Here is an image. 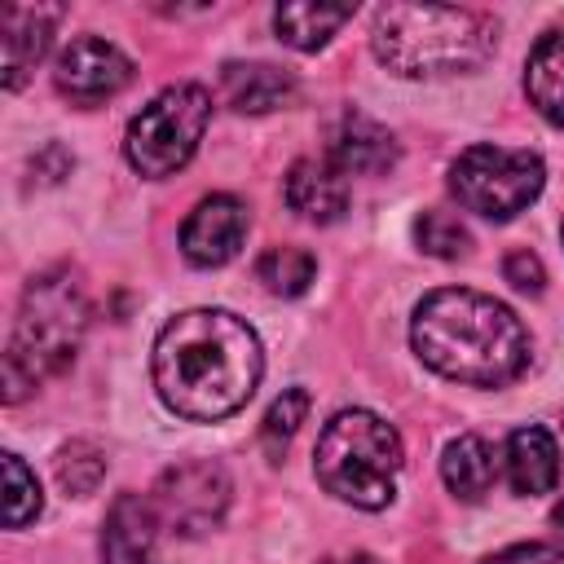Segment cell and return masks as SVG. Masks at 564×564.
Masks as SVG:
<instances>
[{
    "mask_svg": "<svg viewBox=\"0 0 564 564\" xmlns=\"http://www.w3.org/2000/svg\"><path fill=\"white\" fill-rule=\"evenodd\" d=\"M441 480L458 502H480L498 480V458L485 436H454L441 454Z\"/></svg>",
    "mask_w": 564,
    "mask_h": 564,
    "instance_id": "obj_17",
    "label": "cell"
},
{
    "mask_svg": "<svg viewBox=\"0 0 564 564\" xmlns=\"http://www.w3.org/2000/svg\"><path fill=\"white\" fill-rule=\"evenodd\" d=\"M207 119H212V93L203 84H172L159 97H150L123 132V154L132 172L159 181L185 167L207 132Z\"/></svg>",
    "mask_w": 564,
    "mask_h": 564,
    "instance_id": "obj_6",
    "label": "cell"
},
{
    "mask_svg": "<svg viewBox=\"0 0 564 564\" xmlns=\"http://www.w3.org/2000/svg\"><path fill=\"white\" fill-rule=\"evenodd\" d=\"M220 97L238 115H269L300 97V84L291 70L269 62H225L220 66Z\"/></svg>",
    "mask_w": 564,
    "mask_h": 564,
    "instance_id": "obj_15",
    "label": "cell"
},
{
    "mask_svg": "<svg viewBox=\"0 0 564 564\" xmlns=\"http://www.w3.org/2000/svg\"><path fill=\"white\" fill-rule=\"evenodd\" d=\"M53 471H57V485L70 498H88L101 485V476H106V454L93 441H70V445L57 449Z\"/></svg>",
    "mask_w": 564,
    "mask_h": 564,
    "instance_id": "obj_21",
    "label": "cell"
},
{
    "mask_svg": "<svg viewBox=\"0 0 564 564\" xmlns=\"http://www.w3.org/2000/svg\"><path fill=\"white\" fill-rule=\"evenodd\" d=\"M546 185V167L529 150L507 145H467L449 163V189L458 207L485 216V220H511L520 216Z\"/></svg>",
    "mask_w": 564,
    "mask_h": 564,
    "instance_id": "obj_7",
    "label": "cell"
},
{
    "mask_svg": "<svg viewBox=\"0 0 564 564\" xmlns=\"http://www.w3.org/2000/svg\"><path fill=\"white\" fill-rule=\"evenodd\" d=\"M313 471L330 498L361 511H379L397 494L401 436L375 410H339L317 436Z\"/></svg>",
    "mask_w": 564,
    "mask_h": 564,
    "instance_id": "obj_5",
    "label": "cell"
},
{
    "mask_svg": "<svg viewBox=\"0 0 564 564\" xmlns=\"http://www.w3.org/2000/svg\"><path fill=\"white\" fill-rule=\"evenodd\" d=\"M352 18V4H308V0H291L273 9V31L282 44L300 48V53H317L322 44H330V35Z\"/></svg>",
    "mask_w": 564,
    "mask_h": 564,
    "instance_id": "obj_19",
    "label": "cell"
},
{
    "mask_svg": "<svg viewBox=\"0 0 564 564\" xmlns=\"http://www.w3.org/2000/svg\"><path fill=\"white\" fill-rule=\"evenodd\" d=\"M0 467H4V524L9 529H22L40 516L44 507V494H40V480L35 471L18 458V454H0Z\"/></svg>",
    "mask_w": 564,
    "mask_h": 564,
    "instance_id": "obj_23",
    "label": "cell"
},
{
    "mask_svg": "<svg viewBox=\"0 0 564 564\" xmlns=\"http://www.w3.org/2000/svg\"><path fill=\"white\" fill-rule=\"evenodd\" d=\"M502 467H507V480L516 494H524V498L546 494L560 480V445L542 423H524L507 436Z\"/></svg>",
    "mask_w": 564,
    "mask_h": 564,
    "instance_id": "obj_16",
    "label": "cell"
},
{
    "mask_svg": "<svg viewBox=\"0 0 564 564\" xmlns=\"http://www.w3.org/2000/svg\"><path fill=\"white\" fill-rule=\"evenodd\" d=\"M282 198L300 220L335 225L348 212V176L326 154L322 159H295L286 181H282Z\"/></svg>",
    "mask_w": 564,
    "mask_h": 564,
    "instance_id": "obj_14",
    "label": "cell"
},
{
    "mask_svg": "<svg viewBox=\"0 0 564 564\" xmlns=\"http://www.w3.org/2000/svg\"><path fill=\"white\" fill-rule=\"evenodd\" d=\"M247 238V203L234 194H207L181 225V251L198 269L229 264Z\"/></svg>",
    "mask_w": 564,
    "mask_h": 564,
    "instance_id": "obj_10",
    "label": "cell"
},
{
    "mask_svg": "<svg viewBox=\"0 0 564 564\" xmlns=\"http://www.w3.org/2000/svg\"><path fill=\"white\" fill-rule=\"evenodd\" d=\"M150 370L159 401L172 414L216 423L251 401L264 375V352L256 330L229 308H185L159 330Z\"/></svg>",
    "mask_w": 564,
    "mask_h": 564,
    "instance_id": "obj_1",
    "label": "cell"
},
{
    "mask_svg": "<svg viewBox=\"0 0 564 564\" xmlns=\"http://www.w3.org/2000/svg\"><path fill=\"white\" fill-rule=\"evenodd\" d=\"M370 44L401 79H449L489 62L498 26L489 13L463 4H383Z\"/></svg>",
    "mask_w": 564,
    "mask_h": 564,
    "instance_id": "obj_3",
    "label": "cell"
},
{
    "mask_svg": "<svg viewBox=\"0 0 564 564\" xmlns=\"http://www.w3.org/2000/svg\"><path fill=\"white\" fill-rule=\"evenodd\" d=\"M159 511L145 494H119L101 524L106 564H159Z\"/></svg>",
    "mask_w": 564,
    "mask_h": 564,
    "instance_id": "obj_12",
    "label": "cell"
},
{
    "mask_svg": "<svg viewBox=\"0 0 564 564\" xmlns=\"http://www.w3.org/2000/svg\"><path fill=\"white\" fill-rule=\"evenodd\" d=\"M322 564H383V560H375L366 551H344V555H326Z\"/></svg>",
    "mask_w": 564,
    "mask_h": 564,
    "instance_id": "obj_27",
    "label": "cell"
},
{
    "mask_svg": "<svg viewBox=\"0 0 564 564\" xmlns=\"http://www.w3.org/2000/svg\"><path fill=\"white\" fill-rule=\"evenodd\" d=\"M410 344L427 370L471 388H502L529 366L524 322L502 300L467 286L423 295L410 322Z\"/></svg>",
    "mask_w": 564,
    "mask_h": 564,
    "instance_id": "obj_2",
    "label": "cell"
},
{
    "mask_svg": "<svg viewBox=\"0 0 564 564\" xmlns=\"http://www.w3.org/2000/svg\"><path fill=\"white\" fill-rule=\"evenodd\" d=\"M397 137L375 123L361 110H344L330 128H326V159L344 172V176H379L388 167H397Z\"/></svg>",
    "mask_w": 564,
    "mask_h": 564,
    "instance_id": "obj_11",
    "label": "cell"
},
{
    "mask_svg": "<svg viewBox=\"0 0 564 564\" xmlns=\"http://www.w3.org/2000/svg\"><path fill=\"white\" fill-rule=\"evenodd\" d=\"M502 278L516 286V291H524V295H542V286H546V269H542V260L533 256V251H511L507 260H502Z\"/></svg>",
    "mask_w": 564,
    "mask_h": 564,
    "instance_id": "obj_25",
    "label": "cell"
},
{
    "mask_svg": "<svg viewBox=\"0 0 564 564\" xmlns=\"http://www.w3.org/2000/svg\"><path fill=\"white\" fill-rule=\"evenodd\" d=\"M560 234H564V225H560Z\"/></svg>",
    "mask_w": 564,
    "mask_h": 564,
    "instance_id": "obj_29",
    "label": "cell"
},
{
    "mask_svg": "<svg viewBox=\"0 0 564 564\" xmlns=\"http://www.w3.org/2000/svg\"><path fill=\"white\" fill-rule=\"evenodd\" d=\"M53 84L75 106H97L132 84V57L101 35H79L57 53Z\"/></svg>",
    "mask_w": 564,
    "mask_h": 564,
    "instance_id": "obj_9",
    "label": "cell"
},
{
    "mask_svg": "<svg viewBox=\"0 0 564 564\" xmlns=\"http://www.w3.org/2000/svg\"><path fill=\"white\" fill-rule=\"evenodd\" d=\"M304 414H308V392H304V388H286V392L269 405V414H264V423H260V445H264L269 463H282V454H286L295 427L304 423Z\"/></svg>",
    "mask_w": 564,
    "mask_h": 564,
    "instance_id": "obj_24",
    "label": "cell"
},
{
    "mask_svg": "<svg viewBox=\"0 0 564 564\" xmlns=\"http://www.w3.org/2000/svg\"><path fill=\"white\" fill-rule=\"evenodd\" d=\"M53 22L57 9L53 4H9L0 13V57H4V88H22L26 75L35 70V62L48 53L53 44Z\"/></svg>",
    "mask_w": 564,
    "mask_h": 564,
    "instance_id": "obj_13",
    "label": "cell"
},
{
    "mask_svg": "<svg viewBox=\"0 0 564 564\" xmlns=\"http://www.w3.org/2000/svg\"><path fill=\"white\" fill-rule=\"evenodd\" d=\"M88 330V295L70 269H44L26 282L13 339L4 348V401H22L44 379L62 375Z\"/></svg>",
    "mask_w": 564,
    "mask_h": 564,
    "instance_id": "obj_4",
    "label": "cell"
},
{
    "mask_svg": "<svg viewBox=\"0 0 564 564\" xmlns=\"http://www.w3.org/2000/svg\"><path fill=\"white\" fill-rule=\"evenodd\" d=\"M256 278L269 295H282V300H295L313 286L317 278V260L304 251V247H269L260 260H256Z\"/></svg>",
    "mask_w": 564,
    "mask_h": 564,
    "instance_id": "obj_20",
    "label": "cell"
},
{
    "mask_svg": "<svg viewBox=\"0 0 564 564\" xmlns=\"http://www.w3.org/2000/svg\"><path fill=\"white\" fill-rule=\"evenodd\" d=\"M551 520H555V524H560V529H564V502H560V507H555V511H551Z\"/></svg>",
    "mask_w": 564,
    "mask_h": 564,
    "instance_id": "obj_28",
    "label": "cell"
},
{
    "mask_svg": "<svg viewBox=\"0 0 564 564\" xmlns=\"http://www.w3.org/2000/svg\"><path fill=\"white\" fill-rule=\"evenodd\" d=\"M524 93L538 106V115L555 128H564V31L538 35L524 62Z\"/></svg>",
    "mask_w": 564,
    "mask_h": 564,
    "instance_id": "obj_18",
    "label": "cell"
},
{
    "mask_svg": "<svg viewBox=\"0 0 564 564\" xmlns=\"http://www.w3.org/2000/svg\"><path fill=\"white\" fill-rule=\"evenodd\" d=\"M154 511L181 538H203L220 529L229 511V476L216 463H176L154 485Z\"/></svg>",
    "mask_w": 564,
    "mask_h": 564,
    "instance_id": "obj_8",
    "label": "cell"
},
{
    "mask_svg": "<svg viewBox=\"0 0 564 564\" xmlns=\"http://www.w3.org/2000/svg\"><path fill=\"white\" fill-rule=\"evenodd\" d=\"M480 564H564V551L551 546V542H520V546L494 551V555L480 560Z\"/></svg>",
    "mask_w": 564,
    "mask_h": 564,
    "instance_id": "obj_26",
    "label": "cell"
},
{
    "mask_svg": "<svg viewBox=\"0 0 564 564\" xmlns=\"http://www.w3.org/2000/svg\"><path fill=\"white\" fill-rule=\"evenodd\" d=\"M414 242L419 251L436 256V260H463L471 251V234L458 216L441 212V207H427L419 220H414Z\"/></svg>",
    "mask_w": 564,
    "mask_h": 564,
    "instance_id": "obj_22",
    "label": "cell"
}]
</instances>
